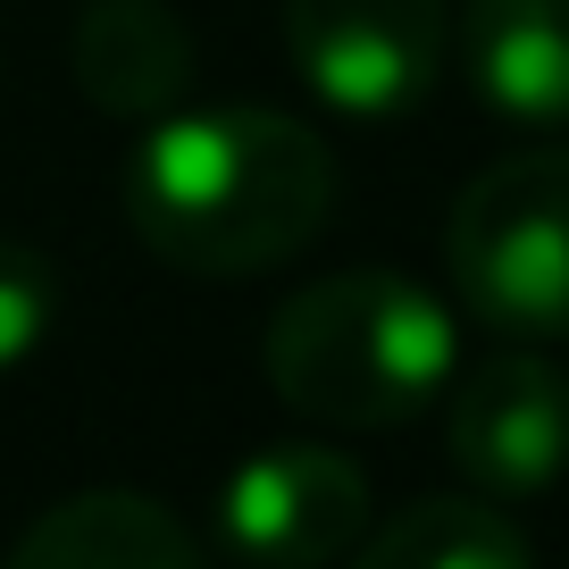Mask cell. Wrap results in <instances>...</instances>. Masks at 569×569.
Here are the masks:
<instances>
[{
    "label": "cell",
    "mask_w": 569,
    "mask_h": 569,
    "mask_svg": "<svg viewBox=\"0 0 569 569\" xmlns=\"http://www.w3.org/2000/svg\"><path fill=\"white\" fill-rule=\"evenodd\" d=\"M336 151L284 109H160L126 160V227L184 277H260L319 243Z\"/></svg>",
    "instance_id": "cell-1"
},
{
    "label": "cell",
    "mask_w": 569,
    "mask_h": 569,
    "mask_svg": "<svg viewBox=\"0 0 569 569\" xmlns=\"http://www.w3.org/2000/svg\"><path fill=\"white\" fill-rule=\"evenodd\" d=\"M268 386L293 419L369 436V427L419 419L461 369V327L427 284L393 268H343L302 284L268 319Z\"/></svg>",
    "instance_id": "cell-2"
},
{
    "label": "cell",
    "mask_w": 569,
    "mask_h": 569,
    "mask_svg": "<svg viewBox=\"0 0 569 569\" xmlns=\"http://www.w3.org/2000/svg\"><path fill=\"white\" fill-rule=\"evenodd\" d=\"M452 293L528 343L569 336V151H519L461 184L445 218Z\"/></svg>",
    "instance_id": "cell-3"
},
{
    "label": "cell",
    "mask_w": 569,
    "mask_h": 569,
    "mask_svg": "<svg viewBox=\"0 0 569 569\" xmlns=\"http://www.w3.org/2000/svg\"><path fill=\"white\" fill-rule=\"evenodd\" d=\"M369 519L377 502L360 461H343L336 445H268L227 469L210 545L251 569H327L360 552Z\"/></svg>",
    "instance_id": "cell-4"
},
{
    "label": "cell",
    "mask_w": 569,
    "mask_h": 569,
    "mask_svg": "<svg viewBox=\"0 0 569 569\" xmlns=\"http://www.w3.org/2000/svg\"><path fill=\"white\" fill-rule=\"evenodd\" d=\"M445 0H284V51L343 118H402L445 76Z\"/></svg>",
    "instance_id": "cell-5"
},
{
    "label": "cell",
    "mask_w": 569,
    "mask_h": 569,
    "mask_svg": "<svg viewBox=\"0 0 569 569\" xmlns=\"http://www.w3.org/2000/svg\"><path fill=\"white\" fill-rule=\"evenodd\" d=\"M445 452L478 495L536 502L569 478V377L536 352H495L478 369H452Z\"/></svg>",
    "instance_id": "cell-6"
},
{
    "label": "cell",
    "mask_w": 569,
    "mask_h": 569,
    "mask_svg": "<svg viewBox=\"0 0 569 569\" xmlns=\"http://www.w3.org/2000/svg\"><path fill=\"white\" fill-rule=\"evenodd\" d=\"M68 68L101 118L151 126L193 84V34L168 0H84L68 34Z\"/></svg>",
    "instance_id": "cell-7"
},
{
    "label": "cell",
    "mask_w": 569,
    "mask_h": 569,
    "mask_svg": "<svg viewBox=\"0 0 569 569\" xmlns=\"http://www.w3.org/2000/svg\"><path fill=\"white\" fill-rule=\"evenodd\" d=\"M201 552H210V536L184 528L160 495H134V486L59 495L42 519L9 536L18 569H193Z\"/></svg>",
    "instance_id": "cell-8"
},
{
    "label": "cell",
    "mask_w": 569,
    "mask_h": 569,
    "mask_svg": "<svg viewBox=\"0 0 569 569\" xmlns=\"http://www.w3.org/2000/svg\"><path fill=\"white\" fill-rule=\"evenodd\" d=\"M461 68L511 126H569V0H469Z\"/></svg>",
    "instance_id": "cell-9"
},
{
    "label": "cell",
    "mask_w": 569,
    "mask_h": 569,
    "mask_svg": "<svg viewBox=\"0 0 569 569\" xmlns=\"http://www.w3.org/2000/svg\"><path fill=\"white\" fill-rule=\"evenodd\" d=\"M352 561L360 569H528L536 545L511 519V502L469 486V495H427L393 519H369Z\"/></svg>",
    "instance_id": "cell-10"
},
{
    "label": "cell",
    "mask_w": 569,
    "mask_h": 569,
    "mask_svg": "<svg viewBox=\"0 0 569 569\" xmlns=\"http://www.w3.org/2000/svg\"><path fill=\"white\" fill-rule=\"evenodd\" d=\"M51 319H59V277L42 268V251H26V243L0 234V377L42 352Z\"/></svg>",
    "instance_id": "cell-11"
}]
</instances>
